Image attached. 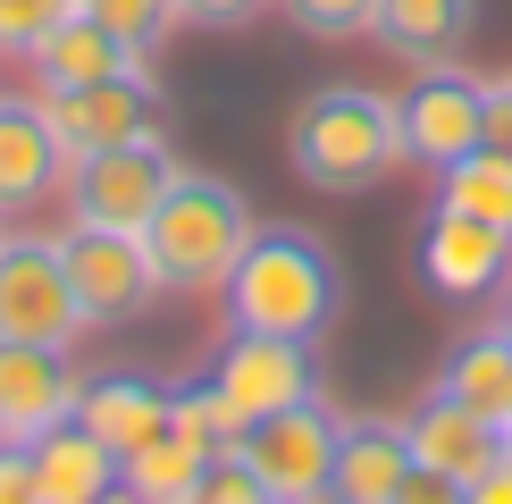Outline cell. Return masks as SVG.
Segmentation results:
<instances>
[{
  "label": "cell",
  "mask_w": 512,
  "mask_h": 504,
  "mask_svg": "<svg viewBox=\"0 0 512 504\" xmlns=\"http://www.w3.org/2000/svg\"><path fill=\"white\" fill-rule=\"evenodd\" d=\"M227 328H269V336H319L345 311V269L311 227H252V244L227 269Z\"/></svg>",
  "instance_id": "6da1fadb"
},
{
  "label": "cell",
  "mask_w": 512,
  "mask_h": 504,
  "mask_svg": "<svg viewBox=\"0 0 512 504\" xmlns=\"http://www.w3.org/2000/svg\"><path fill=\"white\" fill-rule=\"evenodd\" d=\"M286 160L311 194H370L403 168V118L370 84H319L286 118Z\"/></svg>",
  "instance_id": "7a4b0ae2"
},
{
  "label": "cell",
  "mask_w": 512,
  "mask_h": 504,
  "mask_svg": "<svg viewBox=\"0 0 512 504\" xmlns=\"http://www.w3.org/2000/svg\"><path fill=\"white\" fill-rule=\"evenodd\" d=\"M252 202L227 177H202V168H177V185L160 194V210L143 219V252H152V278L160 294H202L227 286L236 252L252 244Z\"/></svg>",
  "instance_id": "3957f363"
},
{
  "label": "cell",
  "mask_w": 512,
  "mask_h": 504,
  "mask_svg": "<svg viewBox=\"0 0 512 504\" xmlns=\"http://www.w3.org/2000/svg\"><path fill=\"white\" fill-rule=\"evenodd\" d=\"M177 185V152L168 135H135V143H101V152H68V219H93V227H135L160 210V194Z\"/></svg>",
  "instance_id": "277c9868"
},
{
  "label": "cell",
  "mask_w": 512,
  "mask_h": 504,
  "mask_svg": "<svg viewBox=\"0 0 512 504\" xmlns=\"http://www.w3.org/2000/svg\"><path fill=\"white\" fill-rule=\"evenodd\" d=\"M319 395V370H311V345L303 336H269V328H227L219 362H210V404H219L227 429H252L261 412H286Z\"/></svg>",
  "instance_id": "5b68a950"
},
{
  "label": "cell",
  "mask_w": 512,
  "mask_h": 504,
  "mask_svg": "<svg viewBox=\"0 0 512 504\" xmlns=\"http://www.w3.org/2000/svg\"><path fill=\"white\" fill-rule=\"evenodd\" d=\"M336 420L345 412H328V395H303V404L261 412L252 429H236L244 462L269 479V504H311L336 488Z\"/></svg>",
  "instance_id": "8992f818"
},
{
  "label": "cell",
  "mask_w": 512,
  "mask_h": 504,
  "mask_svg": "<svg viewBox=\"0 0 512 504\" xmlns=\"http://www.w3.org/2000/svg\"><path fill=\"white\" fill-rule=\"evenodd\" d=\"M68 278H76V303H84V328H135L152 311V252H143L135 227H93V219H68Z\"/></svg>",
  "instance_id": "52a82bcc"
},
{
  "label": "cell",
  "mask_w": 512,
  "mask_h": 504,
  "mask_svg": "<svg viewBox=\"0 0 512 504\" xmlns=\"http://www.w3.org/2000/svg\"><path fill=\"white\" fill-rule=\"evenodd\" d=\"M0 336H26V345H76L84 336V303L59 236H0Z\"/></svg>",
  "instance_id": "ba28073f"
},
{
  "label": "cell",
  "mask_w": 512,
  "mask_h": 504,
  "mask_svg": "<svg viewBox=\"0 0 512 504\" xmlns=\"http://www.w3.org/2000/svg\"><path fill=\"white\" fill-rule=\"evenodd\" d=\"M395 118H403V160L420 168H454L462 152L487 143V76L471 68H412V84L395 93Z\"/></svg>",
  "instance_id": "9c48e42d"
},
{
  "label": "cell",
  "mask_w": 512,
  "mask_h": 504,
  "mask_svg": "<svg viewBox=\"0 0 512 504\" xmlns=\"http://www.w3.org/2000/svg\"><path fill=\"white\" fill-rule=\"evenodd\" d=\"M345 504H412V496H445L412 454V429L387 412H345L336 420V488Z\"/></svg>",
  "instance_id": "30bf717a"
},
{
  "label": "cell",
  "mask_w": 512,
  "mask_h": 504,
  "mask_svg": "<svg viewBox=\"0 0 512 504\" xmlns=\"http://www.w3.org/2000/svg\"><path fill=\"white\" fill-rule=\"evenodd\" d=\"M42 110L68 135V152H101V143L160 135L168 101H160L152 68H126V76H93V84H42Z\"/></svg>",
  "instance_id": "8fae6325"
},
{
  "label": "cell",
  "mask_w": 512,
  "mask_h": 504,
  "mask_svg": "<svg viewBox=\"0 0 512 504\" xmlns=\"http://www.w3.org/2000/svg\"><path fill=\"white\" fill-rule=\"evenodd\" d=\"M412 261H420V278H429L437 294H454V303H479V294L512 286V236L487 227V219H471V210H445V202L420 219Z\"/></svg>",
  "instance_id": "7c38bea8"
},
{
  "label": "cell",
  "mask_w": 512,
  "mask_h": 504,
  "mask_svg": "<svg viewBox=\"0 0 512 504\" xmlns=\"http://www.w3.org/2000/svg\"><path fill=\"white\" fill-rule=\"evenodd\" d=\"M403 429H412V454H420V471L437 479L445 496H462L471 479L496 462L504 446H512V429L504 420H487V412H471V404H454V395H420L412 412H403Z\"/></svg>",
  "instance_id": "4fadbf2b"
},
{
  "label": "cell",
  "mask_w": 512,
  "mask_h": 504,
  "mask_svg": "<svg viewBox=\"0 0 512 504\" xmlns=\"http://www.w3.org/2000/svg\"><path fill=\"white\" fill-rule=\"evenodd\" d=\"M84 378L68 370V345H26V336H0V446H34L51 420L76 412Z\"/></svg>",
  "instance_id": "5bb4252c"
},
{
  "label": "cell",
  "mask_w": 512,
  "mask_h": 504,
  "mask_svg": "<svg viewBox=\"0 0 512 504\" xmlns=\"http://www.w3.org/2000/svg\"><path fill=\"white\" fill-rule=\"evenodd\" d=\"M76 420L126 462L135 446L168 437V420H177V387H160V378H143V370H101V378H84V387H76Z\"/></svg>",
  "instance_id": "9a60e30c"
},
{
  "label": "cell",
  "mask_w": 512,
  "mask_h": 504,
  "mask_svg": "<svg viewBox=\"0 0 512 504\" xmlns=\"http://www.w3.org/2000/svg\"><path fill=\"white\" fill-rule=\"evenodd\" d=\"M68 185V135L51 126L42 101L0 93V210H26Z\"/></svg>",
  "instance_id": "2e32d148"
},
{
  "label": "cell",
  "mask_w": 512,
  "mask_h": 504,
  "mask_svg": "<svg viewBox=\"0 0 512 504\" xmlns=\"http://www.w3.org/2000/svg\"><path fill=\"white\" fill-rule=\"evenodd\" d=\"M471 26H479V0H378L370 42L403 68H445V59H462Z\"/></svg>",
  "instance_id": "e0dca14e"
},
{
  "label": "cell",
  "mask_w": 512,
  "mask_h": 504,
  "mask_svg": "<svg viewBox=\"0 0 512 504\" xmlns=\"http://www.w3.org/2000/svg\"><path fill=\"white\" fill-rule=\"evenodd\" d=\"M118 496V454L68 412L34 437V504H101Z\"/></svg>",
  "instance_id": "ac0fdd59"
},
{
  "label": "cell",
  "mask_w": 512,
  "mask_h": 504,
  "mask_svg": "<svg viewBox=\"0 0 512 504\" xmlns=\"http://www.w3.org/2000/svg\"><path fill=\"white\" fill-rule=\"evenodd\" d=\"M26 68L42 84H93V76H126V68H152V51H135L118 26H101L93 9H68L51 34L26 51Z\"/></svg>",
  "instance_id": "d6986e66"
},
{
  "label": "cell",
  "mask_w": 512,
  "mask_h": 504,
  "mask_svg": "<svg viewBox=\"0 0 512 504\" xmlns=\"http://www.w3.org/2000/svg\"><path fill=\"white\" fill-rule=\"evenodd\" d=\"M437 395H454V404H471V412L512 429V328L496 320V328L462 336V345L445 353V370H437Z\"/></svg>",
  "instance_id": "ffe728a7"
},
{
  "label": "cell",
  "mask_w": 512,
  "mask_h": 504,
  "mask_svg": "<svg viewBox=\"0 0 512 504\" xmlns=\"http://www.w3.org/2000/svg\"><path fill=\"white\" fill-rule=\"evenodd\" d=\"M202 471H210V446H194L168 420V437H152V446H135L118 462V488L143 496V504H185V496H202Z\"/></svg>",
  "instance_id": "44dd1931"
},
{
  "label": "cell",
  "mask_w": 512,
  "mask_h": 504,
  "mask_svg": "<svg viewBox=\"0 0 512 504\" xmlns=\"http://www.w3.org/2000/svg\"><path fill=\"white\" fill-rule=\"evenodd\" d=\"M437 202L445 210H471V219H487V227L512 236V160L496 152V143L462 152L454 168H437Z\"/></svg>",
  "instance_id": "7402d4cb"
},
{
  "label": "cell",
  "mask_w": 512,
  "mask_h": 504,
  "mask_svg": "<svg viewBox=\"0 0 512 504\" xmlns=\"http://www.w3.org/2000/svg\"><path fill=\"white\" fill-rule=\"evenodd\" d=\"M76 9H93L101 26H118L126 42H135V51H160V42L185 26V17H177V0H76Z\"/></svg>",
  "instance_id": "603a6c76"
},
{
  "label": "cell",
  "mask_w": 512,
  "mask_h": 504,
  "mask_svg": "<svg viewBox=\"0 0 512 504\" xmlns=\"http://www.w3.org/2000/svg\"><path fill=\"white\" fill-rule=\"evenodd\" d=\"M277 9H286V26L311 34V42H353V34H370L378 0H277Z\"/></svg>",
  "instance_id": "cb8c5ba5"
},
{
  "label": "cell",
  "mask_w": 512,
  "mask_h": 504,
  "mask_svg": "<svg viewBox=\"0 0 512 504\" xmlns=\"http://www.w3.org/2000/svg\"><path fill=\"white\" fill-rule=\"evenodd\" d=\"M68 9H76V0H0V59H26Z\"/></svg>",
  "instance_id": "d4e9b609"
},
{
  "label": "cell",
  "mask_w": 512,
  "mask_h": 504,
  "mask_svg": "<svg viewBox=\"0 0 512 504\" xmlns=\"http://www.w3.org/2000/svg\"><path fill=\"white\" fill-rule=\"evenodd\" d=\"M202 504H269V479L244 462V446H219L202 471Z\"/></svg>",
  "instance_id": "484cf974"
},
{
  "label": "cell",
  "mask_w": 512,
  "mask_h": 504,
  "mask_svg": "<svg viewBox=\"0 0 512 504\" xmlns=\"http://www.w3.org/2000/svg\"><path fill=\"white\" fill-rule=\"evenodd\" d=\"M261 9H277V0H177L185 26H210V34H236V26H252Z\"/></svg>",
  "instance_id": "4316f807"
},
{
  "label": "cell",
  "mask_w": 512,
  "mask_h": 504,
  "mask_svg": "<svg viewBox=\"0 0 512 504\" xmlns=\"http://www.w3.org/2000/svg\"><path fill=\"white\" fill-rule=\"evenodd\" d=\"M0 504H34V446H0Z\"/></svg>",
  "instance_id": "83f0119b"
},
{
  "label": "cell",
  "mask_w": 512,
  "mask_h": 504,
  "mask_svg": "<svg viewBox=\"0 0 512 504\" xmlns=\"http://www.w3.org/2000/svg\"><path fill=\"white\" fill-rule=\"evenodd\" d=\"M487 143H496V152L512 160V76L487 84Z\"/></svg>",
  "instance_id": "f1b7e54d"
},
{
  "label": "cell",
  "mask_w": 512,
  "mask_h": 504,
  "mask_svg": "<svg viewBox=\"0 0 512 504\" xmlns=\"http://www.w3.org/2000/svg\"><path fill=\"white\" fill-rule=\"evenodd\" d=\"M462 496H471V504H512V446H504L496 462H487V471H479Z\"/></svg>",
  "instance_id": "f546056e"
},
{
  "label": "cell",
  "mask_w": 512,
  "mask_h": 504,
  "mask_svg": "<svg viewBox=\"0 0 512 504\" xmlns=\"http://www.w3.org/2000/svg\"><path fill=\"white\" fill-rule=\"evenodd\" d=\"M504 328H512V320H504Z\"/></svg>",
  "instance_id": "4dcf8cb0"
}]
</instances>
